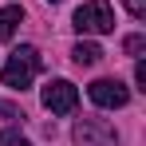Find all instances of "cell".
I'll return each instance as SVG.
<instances>
[{
  "label": "cell",
  "instance_id": "8992f818",
  "mask_svg": "<svg viewBox=\"0 0 146 146\" xmlns=\"http://www.w3.org/2000/svg\"><path fill=\"white\" fill-rule=\"evenodd\" d=\"M71 59L79 63V67H95L99 59H103V48H99V44H91V40H79V44L71 48Z\"/></svg>",
  "mask_w": 146,
  "mask_h": 146
},
{
  "label": "cell",
  "instance_id": "8fae6325",
  "mask_svg": "<svg viewBox=\"0 0 146 146\" xmlns=\"http://www.w3.org/2000/svg\"><path fill=\"white\" fill-rule=\"evenodd\" d=\"M134 83H138V91H146V63L142 59L134 63Z\"/></svg>",
  "mask_w": 146,
  "mask_h": 146
},
{
  "label": "cell",
  "instance_id": "ba28073f",
  "mask_svg": "<svg viewBox=\"0 0 146 146\" xmlns=\"http://www.w3.org/2000/svg\"><path fill=\"white\" fill-rule=\"evenodd\" d=\"M122 51H126V55H142L146 51V36H126V40H122Z\"/></svg>",
  "mask_w": 146,
  "mask_h": 146
},
{
  "label": "cell",
  "instance_id": "9c48e42d",
  "mask_svg": "<svg viewBox=\"0 0 146 146\" xmlns=\"http://www.w3.org/2000/svg\"><path fill=\"white\" fill-rule=\"evenodd\" d=\"M0 146H32L20 130H0Z\"/></svg>",
  "mask_w": 146,
  "mask_h": 146
},
{
  "label": "cell",
  "instance_id": "5b68a950",
  "mask_svg": "<svg viewBox=\"0 0 146 146\" xmlns=\"http://www.w3.org/2000/svg\"><path fill=\"white\" fill-rule=\"evenodd\" d=\"M87 95H91V103H95V107L119 111V107H126V99H130V87H126V83H119V79H95V83L87 87Z\"/></svg>",
  "mask_w": 146,
  "mask_h": 146
},
{
  "label": "cell",
  "instance_id": "30bf717a",
  "mask_svg": "<svg viewBox=\"0 0 146 146\" xmlns=\"http://www.w3.org/2000/svg\"><path fill=\"white\" fill-rule=\"evenodd\" d=\"M122 4H126V12H130L134 20H142V16H146V0H122Z\"/></svg>",
  "mask_w": 146,
  "mask_h": 146
},
{
  "label": "cell",
  "instance_id": "3957f363",
  "mask_svg": "<svg viewBox=\"0 0 146 146\" xmlns=\"http://www.w3.org/2000/svg\"><path fill=\"white\" fill-rule=\"evenodd\" d=\"M71 138H75V146H119V130L107 119H91L87 115V119L75 122Z\"/></svg>",
  "mask_w": 146,
  "mask_h": 146
},
{
  "label": "cell",
  "instance_id": "6da1fadb",
  "mask_svg": "<svg viewBox=\"0 0 146 146\" xmlns=\"http://www.w3.org/2000/svg\"><path fill=\"white\" fill-rule=\"evenodd\" d=\"M40 67H44V59H40V51L32 48V44H20V48L8 55V63H4V87H12V91H24L28 83L40 75Z\"/></svg>",
  "mask_w": 146,
  "mask_h": 146
},
{
  "label": "cell",
  "instance_id": "277c9868",
  "mask_svg": "<svg viewBox=\"0 0 146 146\" xmlns=\"http://www.w3.org/2000/svg\"><path fill=\"white\" fill-rule=\"evenodd\" d=\"M40 99H44V107H48L51 115H71L75 107H79V91H75V83H67V79H51Z\"/></svg>",
  "mask_w": 146,
  "mask_h": 146
},
{
  "label": "cell",
  "instance_id": "7a4b0ae2",
  "mask_svg": "<svg viewBox=\"0 0 146 146\" xmlns=\"http://www.w3.org/2000/svg\"><path fill=\"white\" fill-rule=\"evenodd\" d=\"M75 32L79 36H107L115 32V12L107 0H87L83 8H75Z\"/></svg>",
  "mask_w": 146,
  "mask_h": 146
},
{
  "label": "cell",
  "instance_id": "7c38bea8",
  "mask_svg": "<svg viewBox=\"0 0 146 146\" xmlns=\"http://www.w3.org/2000/svg\"><path fill=\"white\" fill-rule=\"evenodd\" d=\"M51 4H55V0H51Z\"/></svg>",
  "mask_w": 146,
  "mask_h": 146
},
{
  "label": "cell",
  "instance_id": "52a82bcc",
  "mask_svg": "<svg viewBox=\"0 0 146 146\" xmlns=\"http://www.w3.org/2000/svg\"><path fill=\"white\" fill-rule=\"evenodd\" d=\"M20 20H24V8H20V4H8V8H0V40H12Z\"/></svg>",
  "mask_w": 146,
  "mask_h": 146
}]
</instances>
